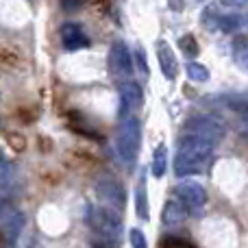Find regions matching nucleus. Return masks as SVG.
I'll use <instances>...</instances> for the list:
<instances>
[{
	"mask_svg": "<svg viewBox=\"0 0 248 248\" xmlns=\"http://www.w3.org/2000/svg\"><path fill=\"white\" fill-rule=\"evenodd\" d=\"M216 146L211 141L202 140V137L194 135V133L183 131L179 140V148H176V159H174V174L176 176H187V174H198L205 172L209 166L211 155H214Z\"/></svg>",
	"mask_w": 248,
	"mask_h": 248,
	"instance_id": "1",
	"label": "nucleus"
},
{
	"mask_svg": "<svg viewBox=\"0 0 248 248\" xmlns=\"http://www.w3.org/2000/svg\"><path fill=\"white\" fill-rule=\"evenodd\" d=\"M87 220H90V227L94 229L96 235L105 237V240L118 242L122 240V231H124V224H122V218L118 214V209L109 205H98V207H90L87 211Z\"/></svg>",
	"mask_w": 248,
	"mask_h": 248,
	"instance_id": "2",
	"label": "nucleus"
},
{
	"mask_svg": "<svg viewBox=\"0 0 248 248\" xmlns=\"http://www.w3.org/2000/svg\"><path fill=\"white\" fill-rule=\"evenodd\" d=\"M141 141V124L135 116H124L118 131V153L126 163H133L140 150Z\"/></svg>",
	"mask_w": 248,
	"mask_h": 248,
	"instance_id": "3",
	"label": "nucleus"
},
{
	"mask_svg": "<svg viewBox=\"0 0 248 248\" xmlns=\"http://www.w3.org/2000/svg\"><path fill=\"white\" fill-rule=\"evenodd\" d=\"M183 131L194 133V135H198V137H202V140L211 141L214 146H218L220 140H222V135H224L222 124H220L218 120H214V118H209V116L189 118V120L185 122Z\"/></svg>",
	"mask_w": 248,
	"mask_h": 248,
	"instance_id": "4",
	"label": "nucleus"
},
{
	"mask_svg": "<svg viewBox=\"0 0 248 248\" xmlns=\"http://www.w3.org/2000/svg\"><path fill=\"white\" fill-rule=\"evenodd\" d=\"M176 198L189 209V214H201L207 205L205 187L196 181H183L176 185Z\"/></svg>",
	"mask_w": 248,
	"mask_h": 248,
	"instance_id": "5",
	"label": "nucleus"
},
{
	"mask_svg": "<svg viewBox=\"0 0 248 248\" xmlns=\"http://www.w3.org/2000/svg\"><path fill=\"white\" fill-rule=\"evenodd\" d=\"M96 194H98V198L105 205L113 207V209H118V211H124L126 194H124V187L116 179H111V176H100V179L96 181Z\"/></svg>",
	"mask_w": 248,
	"mask_h": 248,
	"instance_id": "6",
	"label": "nucleus"
},
{
	"mask_svg": "<svg viewBox=\"0 0 248 248\" xmlns=\"http://www.w3.org/2000/svg\"><path fill=\"white\" fill-rule=\"evenodd\" d=\"M2 231H4V240H7V246L13 248L17 242V237H20L22 229H24V214L22 211H17L16 207H9L4 205L2 207Z\"/></svg>",
	"mask_w": 248,
	"mask_h": 248,
	"instance_id": "7",
	"label": "nucleus"
},
{
	"mask_svg": "<svg viewBox=\"0 0 248 248\" xmlns=\"http://www.w3.org/2000/svg\"><path fill=\"white\" fill-rule=\"evenodd\" d=\"M109 68L116 77H131L133 72V59H131V52H128L126 44L124 42H113L111 50H109Z\"/></svg>",
	"mask_w": 248,
	"mask_h": 248,
	"instance_id": "8",
	"label": "nucleus"
},
{
	"mask_svg": "<svg viewBox=\"0 0 248 248\" xmlns=\"http://www.w3.org/2000/svg\"><path fill=\"white\" fill-rule=\"evenodd\" d=\"M61 35V44H63L65 50H81V48L90 46V37L85 35L81 24L77 22H65L59 31Z\"/></svg>",
	"mask_w": 248,
	"mask_h": 248,
	"instance_id": "9",
	"label": "nucleus"
},
{
	"mask_svg": "<svg viewBox=\"0 0 248 248\" xmlns=\"http://www.w3.org/2000/svg\"><path fill=\"white\" fill-rule=\"evenodd\" d=\"M157 59H159V68H161L163 77L168 81H174L176 74H179V63H176L174 50L170 48V44L166 39H159L157 42Z\"/></svg>",
	"mask_w": 248,
	"mask_h": 248,
	"instance_id": "10",
	"label": "nucleus"
},
{
	"mask_svg": "<svg viewBox=\"0 0 248 248\" xmlns=\"http://www.w3.org/2000/svg\"><path fill=\"white\" fill-rule=\"evenodd\" d=\"M120 103L126 111H135L144 103V90L135 81H124L120 85Z\"/></svg>",
	"mask_w": 248,
	"mask_h": 248,
	"instance_id": "11",
	"label": "nucleus"
},
{
	"mask_svg": "<svg viewBox=\"0 0 248 248\" xmlns=\"http://www.w3.org/2000/svg\"><path fill=\"white\" fill-rule=\"evenodd\" d=\"M189 209L183 205V202L176 198V201H168L166 207H163V214H161V220L166 227H179L183 224V220L187 218Z\"/></svg>",
	"mask_w": 248,
	"mask_h": 248,
	"instance_id": "12",
	"label": "nucleus"
},
{
	"mask_svg": "<svg viewBox=\"0 0 248 248\" xmlns=\"http://www.w3.org/2000/svg\"><path fill=\"white\" fill-rule=\"evenodd\" d=\"M135 211L141 220H148V194H146V172L141 170L140 181L135 187Z\"/></svg>",
	"mask_w": 248,
	"mask_h": 248,
	"instance_id": "13",
	"label": "nucleus"
},
{
	"mask_svg": "<svg viewBox=\"0 0 248 248\" xmlns=\"http://www.w3.org/2000/svg\"><path fill=\"white\" fill-rule=\"evenodd\" d=\"M150 170H153V176H157V179H161V176L166 174V170H168V148H166V144H159L157 148H155Z\"/></svg>",
	"mask_w": 248,
	"mask_h": 248,
	"instance_id": "14",
	"label": "nucleus"
},
{
	"mask_svg": "<svg viewBox=\"0 0 248 248\" xmlns=\"http://www.w3.org/2000/svg\"><path fill=\"white\" fill-rule=\"evenodd\" d=\"M233 59L242 70L248 72V39L242 37V35L233 39Z\"/></svg>",
	"mask_w": 248,
	"mask_h": 248,
	"instance_id": "15",
	"label": "nucleus"
},
{
	"mask_svg": "<svg viewBox=\"0 0 248 248\" xmlns=\"http://www.w3.org/2000/svg\"><path fill=\"white\" fill-rule=\"evenodd\" d=\"M185 74H187L189 81H196V83L209 81V70L202 63H196V61H189V63L185 65Z\"/></svg>",
	"mask_w": 248,
	"mask_h": 248,
	"instance_id": "16",
	"label": "nucleus"
},
{
	"mask_svg": "<svg viewBox=\"0 0 248 248\" xmlns=\"http://www.w3.org/2000/svg\"><path fill=\"white\" fill-rule=\"evenodd\" d=\"M242 17L240 16H222L220 17V24H218V29L222 31V33H233V31H237L242 26Z\"/></svg>",
	"mask_w": 248,
	"mask_h": 248,
	"instance_id": "17",
	"label": "nucleus"
},
{
	"mask_svg": "<svg viewBox=\"0 0 248 248\" xmlns=\"http://www.w3.org/2000/svg\"><path fill=\"white\" fill-rule=\"evenodd\" d=\"M179 46H181V50L185 52L187 57H196L198 55V42H196V37L194 35H183V37L179 39Z\"/></svg>",
	"mask_w": 248,
	"mask_h": 248,
	"instance_id": "18",
	"label": "nucleus"
},
{
	"mask_svg": "<svg viewBox=\"0 0 248 248\" xmlns=\"http://www.w3.org/2000/svg\"><path fill=\"white\" fill-rule=\"evenodd\" d=\"M135 63H137V68H140V72L144 74V77H148L150 70H148V63H146V50L141 46L135 48Z\"/></svg>",
	"mask_w": 248,
	"mask_h": 248,
	"instance_id": "19",
	"label": "nucleus"
},
{
	"mask_svg": "<svg viewBox=\"0 0 248 248\" xmlns=\"http://www.w3.org/2000/svg\"><path fill=\"white\" fill-rule=\"evenodd\" d=\"M220 17H222V16H218V13H216V9H205V13H202V24L209 26V29H218Z\"/></svg>",
	"mask_w": 248,
	"mask_h": 248,
	"instance_id": "20",
	"label": "nucleus"
},
{
	"mask_svg": "<svg viewBox=\"0 0 248 248\" xmlns=\"http://www.w3.org/2000/svg\"><path fill=\"white\" fill-rule=\"evenodd\" d=\"M131 246L133 248H148V244H146V237H144V233L140 231V229H131Z\"/></svg>",
	"mask_w": 248,
	"mask_h": 248,
	"instance_id": "21",
	"label": "nucleus"
},
{
	"mask_svg": "<svg viewBox=\"0 0 248 248\" xmlns=\"http://www.w3.org/2000/svg\"><path fill=\"white\" fill-rule=\"evenodd\" d=\"M161 248H196V246L187 244V242L179 240V237H166V240H163V244H161Z\"/></svg>",
	"mask_w": 248,
	"mask_h": 248,
	"instance_id": "22",
	"label": "nucleus"
},
{
	"mask_svg": "<svg viewBox=\"0 0 248 248\" xmlns=\"http://www.w3.org/2000/svg\"><path fill=\"white\" fill-rule=\"evenodd\" d=\"M85 4V0H61V9L63 11H78Z\"/></svg>",
	"mask_w": 248,
	"mask_h": 248,
	"instance_id": "23",
	"label": "nucleus"
},
{
	"mask_svg": "<svg viewBox=\"0 0 248 248\" xmlns=\"http://www.w3.org/2000/svg\"><path fill=\"white\" fill-rule=\"evenodd\" d=\"M92 248H113L116 244L113 242H109V240H105V237H100V235H96L94 240H92Z\"/></svg>",
	"mask_w": 248,
	"mask_h": 248,
	"instance_id": "24",
	"label": "nucleus"
},
{
	"mask_svg": "<svg viewBox=\"0 0 248 248\" xmlns=\"http://www.w3.org/2000/svg\"><path fill=\"white\" fill-rule=\"evenodd\" d=\"M220 2L224 7H244V4H248V0H220Z\"/></svg>",
	"mask_w": 248,
	"mask_h": 248,
	"instance_id": "25",
	"label": "nucleus"
},
{
	"mask_svg": "<svg viewBox=\"0 0 248 248\" xmlns=\"http://www.w3.org/2000/svg\"><path fill=\"white\" fill-rule=\"evenodd\" d=\"M9 141H11L13 146H20V148L24 146V140H16V137H11V135H9Z\"/></svg>",
	"mask_w": 248,
	"mask_h": 248,
	"instance_id": "26",
	"label": "nucleus"
},
{
	"mask_svg": "<svg viewBox=\"0 0 248 248\" xmlns=\"http://www.w3.org/2000/svg\"><path fill=\"white\" fill-rule=\"evenodd\" d=\"M242 20H244V26H246V29H248V13H246V16H244V17H242Z\"/></svg>",
	"mask_w": 248,
	"mask_h": 248,
	"instance_id": "27",
	"label": "nucleus"
}]
</instances>
